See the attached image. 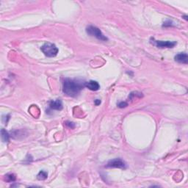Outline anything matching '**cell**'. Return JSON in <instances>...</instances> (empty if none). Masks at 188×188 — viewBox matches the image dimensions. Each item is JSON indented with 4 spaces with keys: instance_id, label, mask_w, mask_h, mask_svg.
Returning a JSON list of instances; mask_svg holds the SVG:
<instances>
[{
    "instance_id": "6da1fadb",
    "label": "cell",
    "mask_w": 188,
    "mask_h": 188,
    "mask_svg": "<svg viewBox=\"0 0 188 188\" xmlns=\"http://www.w3.org/2000/svg\"><path fill=\"white\" fill-rule=\"evenodd\" d=\"M86 82L77 79L66 78L63 82V91L66 96L76 97L80 94V91L85 87Z\"/></svg>"
},
{
    "instance_id": "8992f818",
    "label": "cell",
    "mask_w": 188,
    "mask_h": 188,
    "mask_svg": "<svg viewBox=\"0 0 188 188\" xmlns=\"http://www.w3.org/2000/svg\"><path fill=\"white\" fill-rule=\"evenodd\" d=\"M175 61L179 63L182 64H187L188 63V56L186 53H179L176 55L174 57Z\"/></svg>"
},
{
    "instance_id": "52a82bcc",
    "label": "cell",
    "mask_w": 188,
    "mask_h": 188,
    "mask_svg": "<svg viewBox=\"0 0 188 188\" xmlns=\"http://www.w3.org/2000/svg\"><path fill=\"white\" fill-rule=\"evenodd\" d=\"M85 87L88 88L89 90H93V91H96L100 88V85L98 82L94 81V80H90L89 82H85Z\"/></svg>"
},
{
    "instance_id": "9c48e42d",
    "label": "cell",
    "mask_w": 188,
    "mask_h": 188,
    "mask_svg": "<svg viewBox=\"0 0 188 188\" xmlns=\"http://www.w3.org/2000/svg\"><path fill=\"white\" fill-rule=\"evenodd\" d=\"M1 137L4 143H8L10 140V135L5 129H2L1 130Z\"/></svg>"
},
{
    "instance_id": "ba28073f",
    "label": "cell",
    "mask_w": 188,
    "mask_h": 188,
    "mask_svg": "<svg viewBox=\"0 0 188 188\" xmlns=\"http://www.w3.org/2000/svg\"><path fill=\"white\" fill-rule=\"evenodd\" d=\"M49 107L52 110H61L63 109V103H62V101L60 99L51 101L49 102Z\"/></svg>"
},
{
    "instance_id": "277c9868",
    "label": "cell",
    "mask_w": 188,
    "mask_h": 188,
    "mask_svg": "<svg viewBox=\"0 0 188 188\" xmlns=\"http://www.w3.org/2000/svg\"><path fill=\"white\" fill-rule=\"evenodd\" d=\"M151 43L152 44L155 45L157 47L160 48V49H164V48H173L176 44L177 42L176 41H156L154 38H151Z\"/></svg>"
},
{
    "instance_id": "8fae6325",
    "label": "cell",
    "mask_w": 188,
    "mask_h": 188,
    "mask_svg": "<svg viewBox=\"0 0 188 188\" xmlns=\"http://www.w3.org/2000/svg\"><path fill=\"white\" fill-rule=\"evenodd\" d=\"M5 180L8 182H13L16 180V177L13 173H9V174H7L5 176Z\"/></svg>"
},
{
    "instance_id": "7c38bea8",
    "label": "cell",
    "mask_w": 188,
    "mask_h": 188,
    "mask_svg": "<svg viewBox=\"0 0 188 188\" xmlns=\"http://www.w3.org/2000/svg\"><path fill=\"white\" fill-rule=\"evenodd\" d=\"M173 22H171V21H167V22H164L163 25H162V27H173Z\"/></svg>"
},
{
    "instance_id": "7a4b0ae2",
    "label": "cell",
    "mask_w": 188,
    "mask_h": 188,
    "mask_svg": "<svg viewBox=\"0 0 188 188\" xmlns=\"http://www.w3.org/2000/svg\"><path fill=\"white\" fill-rule=\"evenodd\" d=\"M42 52L46 55V57H54L58 54V49L55 44L52 43H46L41 48Z\"/></svg>"
},
{
    "instance_id": "3957f363",
    "label": "cell",
    "mask_w": 188,
    "mask_h": 188,
    "mask_svg": "<svg viewBox=\"0 0 188 188\" xmlns=\"http://www.w3.org/2000/svg\"><path fill=\"white\" fill-rule=\"evenodd\" d=\"M86 32L89 35L93 37H95L96 38H97L98 40L102 41H106L108 40L107 37L105 35H104V34L101 32V31L100 30V29H99L98 27L95 26H90L87 27L86 28Z\"/></svg>"
},
{
    "instance_id": "4fadbf2b",
    "label": "cell",
    "mask_w": 188,
    "mask_h": 188,
    "mask_svg": "<svg viewBox=\"0 0 188 188\" xmlns=\"http://www.w3.org/2000/svg\"><path fill=\"white\" fill-rule=\"evenodd\" d=\"M118 107H120V108H124V107H126L128 106V104H127L126 102H125V101H121V102H120L119 104H118Z\"/></svg>"
},
{
    "instance_id": "5b68a950",
    "label": "cell",
    "mask_w": 188,
    "mask_h": 188,
    "mask_svg": "<svg viewBox=\"0 0 188 188\" xmlns=\"http://www.w3.org/2000/svg\"><path fill=\"white\" fill-rule=\"evenodd\" d=\"M107 168H116L125 169L126 168L125 162L121 159V158H115V159L110 160L106 165Z\"/></svg>"
},
{
    "instance_id": "5bb4252c",
    "label": "cell",
    "mask_w": 188,
    "mask_h": 188,
    "mask_svg": "<svg viewBox=\"0 0 188 188\" xmlns=\"http://www.w3.org/2000/svg\"><path fill=\"white\" fill-rule=\"evenodd\" d=\"M66 126H68L71 129H73L75 127V124L73 122H71V121H66Z\"/></svg>"
},
{
    "instance_id": "9a60e30c",
    "label": "cell",
    "mask_w": 188,
    "mask_h": 188,
    "mask_svg": "<svg viewBox=\"0 0 188 188\" xmlns=\"http://www.w3.org/2000/svg\"><path fill=\"white\" fill-rule=\"evenodd\" d=\"M94 103H95V104L96 106L99 105V104H101V100H99V99H96L95 101H94Z\"/></svg>"
},
{
    "instance_id": "2e32d148",
    "label": "cell",
    "mask_w": 188,
    "mask_h": 188,
    "mask_svg": "<svg viewBox=\"0 0 188 188\" xmlns=\"http://www.w3.org/2000/svg\"><path fill=\"white\" fill-rule=\"evenodd\" d=\"M183 18H185V20H187V15H184L183 16Z\"/></svg>"
},
{
    "instance_id": "30bf717a",
    "label": "cell",
    "mask_w": 188,
    "mask_h": 188,
    "mask_svg": "<svg viewBox=\"0 0 188 188\" xmlns=\"http://www.w3.org/2000/svg\"><path fill=\"white\" fill-rule=\"evenodd\" d=\"M48 177V173L45 171H41L38 173V174L37 175V179L38 180H45V179H47Z\"/></svg>"
}]
</instances>
